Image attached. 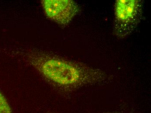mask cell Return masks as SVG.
I'll return each instance as SVG.
<instances>
[{
    "instance_id": "cell-1",
    "label": "cell",
    "mask_w": 151,
    "mask_h": 113,
    "mask_svg": "<svg viewBox=\"0 0 151 113\" xmlns=\"http://www.w3.org/2000/svg\"><path fill=\"white\" fill-rule=\"evenodd\" d=\"M20 56L50 84L63 92L102 85L111 81L104 71L35 49H22Z\"/></svg>"
},
{
    "instance_id": "cell-2",
    "label": "cell",
    "mask_w": 151,
    "mask_h": 113,
    "mask_svg": "<svg viewBox=\"0 0 151 113\" xmlns=\"http://www.w3.org/2000/svg\"><path fill=\"white\" fill-rule=\"evenodd\" d=\"M143 2L140 0H117L114 8V32L124 39L134 32L143 16Z\"/></svg>"
},
{
    "instance_id": "cell-3",
    "label": "cell",
    "mask_w": 151,
    "mask_h": 113,
    "mask_svg": "<svg viewBox=\"0 0 151 113\" xmlns=\"http://www.w3.org/2000/svg\"><path fill=\"white\" fill-rule=\"evenodd\" d=\"M41 4L47 18L61 26H68L80 11L72 0H43Z\"/></svg>"
},
{
    "instance_id": "cell-4",
    "label": "cell",
    "mask_w": 151,
    "mask_h": 113,
    "mask_svg": "<svg viewBox=\"0 0 151 113\" xmlns=\"http://www.w3.org/2000/svg\"><path fill=\"white\" fill-rule=\"evenodd\" d=\"M0 113H13L7 98L0 90Z\"/></svg>"
},
{
    "instance_id": "cell-5",
    "label": "cell",
    "mask_w": 151,
    "mask_h": 113,
    "mask_svg": "<svg viewBox=\"0 0 151 113\" xmlns=\"http://www.w3.org/2000/svg\"><path fill=\"white\" fill-rule=\"evenodd\" d=\"M47 113H54L53 112H49Z\"/></svg>"
},
{
    "instance_id": "cell-6",
    "label": "cell",
    "mask_w": 151,
    "mask_h": 113,
    "mask_svg": "<svg viewBox=\"0 0 151 113\" xmlns=\"http://www.w3.org/2000/svg\"></svg>"
}]
</instances>
